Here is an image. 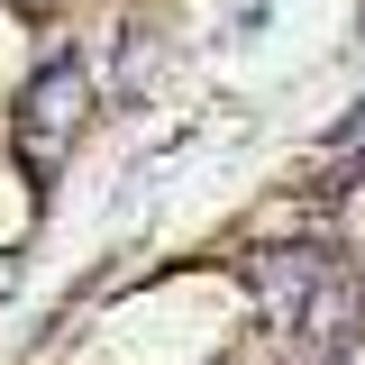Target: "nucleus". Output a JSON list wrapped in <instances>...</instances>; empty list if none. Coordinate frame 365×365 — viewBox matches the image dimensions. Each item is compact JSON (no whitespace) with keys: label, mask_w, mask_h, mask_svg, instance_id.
Returning <instances> with one entry per match:
<instances>
[{"label":"nucleus","mask_w":365,"mask_h":365,"mask_svg":"<svg viewBox=\"0 0 365 365\" xmlns=\"http://www.w3.org/2000/svg\"><path fill=\"white\" fill-rule=\"evenodd\" d=\"M73 128H83V64H73V55H46L37 83L19 91V165L46 182L55 165H64Z\"/></svg>","instance_id":"f03ea898"},{"label":"nucleus","mask_w":365,"mask_h":365,"mask_svg":"<svg viewBox=\"0 0 365 365\" xmlns=\"http://www.w3.org/2000/svg\"><path fill=\"white\" fill-rule=\"evenodd\" d=\"M256 292H265L274 329H292V338H347V311H356V292H347V274H338L329 247L256 256Z\"/></svg>","instance_id":"f257e3e1"}]
</instances>
